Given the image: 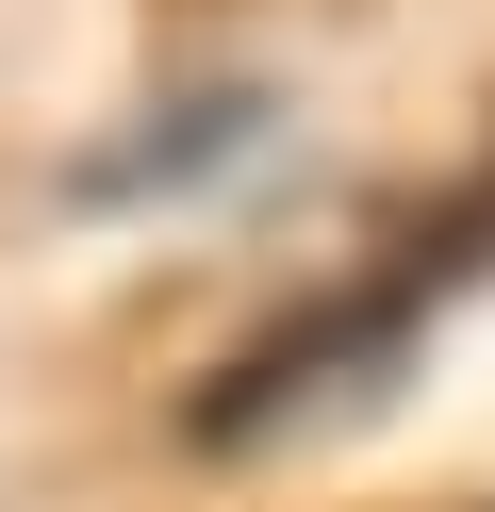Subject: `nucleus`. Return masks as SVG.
Returning <instances> with one entry per match:
<instances>
[{
    "instance_id": "f03ea898",
    "label": "nucleus",
    "mask_w": 495,
    "mask_h": 512,
    "mask_svg": "<svg viewBox=\"0 0 495 512\" xmlns=\"http://www.w3.org/2000/svg\"><path fill=\"white\" fill-rule=\"evenodd\" d=\"M248 133H281V100H264V83H198V100H165L149 133L83 149V182H66V199H83V215H149V199H182L198 166H231Z\"/></svg>"
},
{
    "instance_id": "f257e3e1",
    "label": "nucleus",
    "mask_w": 495,
    "mask_h": 512,
    "mask_svg": "<svg viewBox=\"0 0 495 512\" xmlns=\"http://www.w3.org/2000/svg\"><path fill=\"white\" fill-rule=\"evenodd\" d=\"M479 248H495V215H446V232H429V248H396L380 281H330V298H297L281 331H248V364H215V380L182 397V430L215 446V463H264V446L363 430V413L413 380V347H429V298H446Z\"/></svg>"
}]
</instances>
